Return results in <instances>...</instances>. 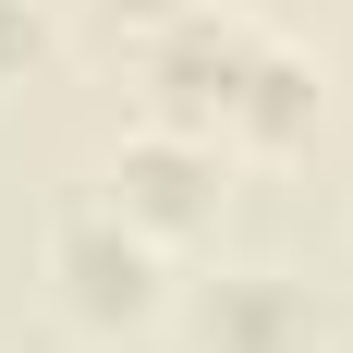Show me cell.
<instances>
[{
	"mask_svg": "<svg viewBox=\"0 0 353 353\" xmlns=\"http://www.w3.org/2000/svg\"><path fill=\"white\" fill-rule=\"evenodd\" d=\"M49 305L85 341H134L171 317V244H146L98 183H73V195H49Z\"/></svg>",
	"mask_w": 353,
	"mask_h": 353,
	"instance_id": "1",
	"label": "cell"
},
{
	"mask_svg": "<svg viewBox=\"0 0 353 353\" xmlns=\"http://www.w3.org/2000/svg\"><path fill=\"white\" fill-rule=\"evenodd\" d=\"M256 49H268V25L232 12V0L159 25L146 37V122H171V134H232V98H244Z\"/></svg>",
	"mask_w": 353,
	"mask_h": 353,
	"instance_id": "2",
	"label": "cell"
},
{
	"mask_svg": "<svg viewBox=\"0 0 353 353\" xmlns=\"http://www.w3.org/2000/svg\"><path fill=\"white\" fill-rule=\"evenodd\" d=\"M98 195L134 219L146 244H195V232H219L232 171H219V134H171V122H146V134H122V159L98 171Z\"/></svg>",
	"mask_w": 353,
	"mask_h": 353,
	"instance_id": "3",
	"label": "cell"
},
{
	"mask_svg": "<svg viewBox=\"0 0 353 353\" xmlns=\"http://www.w3.org/2000/svg\"><path fill=\"white\" fill-rule=\"evenodd\" d=\"M183 329H195V353H317L329 341L317 292L292 268H208L183 292Z\"/></svg>",
	"mask_w": 353,
	"mask_h": 353,
	"instance_id": "4",
	"label": "cell"
},
{
	"mask_svg": "<svg viewBox=\"0 0 353 353\" xmlns=\"http://www.w3.org/2000/svg\"><path fill=\"white\" fill-rule=\"evenodd\" d=\"M305 134H317V61H305L292 37H268L256 73H244V98H232V134H219V146L281 159V146H305Z\"/></svg>",
	"mask_w": 353,
	"mask_h": 353,
	"instance_id": "5",
	"label": "cell"
},
{
	"mask_svg": "<svg viewBox=\"0 0 353 353\" xmlns=\"http://www.w3.org/2000/svg\"><path fill=\"white\" fill-rule=\"evenodd\" d=\"M49 49H61L49 0H0V85H37V73H49Z\"/></svg>",
	"mask_w": 353,
	"mask_h": 353,
	"instance_id": "6",
	"label": "cell"
},
{
	"mask_svg": "<svg viewBox=\"0 0 353 353\" xmlns=\"http://www.w3.org/2000/svg\"><path fill=\"white\" fill-rule=\"evenodd\" d=\"M183 12H208V0H110V25H122V37H159V25H183Z\"/></svg>",
	"mask_w": 353,
	"mask_h": 353,
	"instance_id": "7",
	"label": "cell"
}]
</instances>
